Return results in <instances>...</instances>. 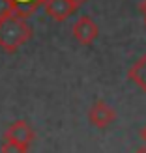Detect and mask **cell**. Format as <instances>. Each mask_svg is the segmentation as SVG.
Segmentation results:
<instances>
[{
    "mask_svg": "<svg viewBox=\"0 0 146 153\" xmlns=\"http://www.w3.org/2000/svg\"><path fill=\"white\" fill-rule=\"evenodd\" d=\"M71 34L81 45H92L97 39V36H99V28H97L96 21L92 17H88V15H81V17L73 22Z\"/></svg>",
    "mask_w": 146,
    "mask_h": 153,
    "instance_id": "3957f363",
    "label": "cell"
},
{
    "mask_svg": "<svg viewBox=\"0 0 146 153\" xmlns=\"http://www.w3.org/2000/svg\"><path fill=\"white\" fill-rule=\"evenodd\" d=\"M135 153H146V146H142V148H139V149H137Z\"/></svg>",
    "mask_w": 146,
    "mask_h": 153,
    "instance_id": "4fadbf2b",
    "label": "cell"
},
{
    "mask_svg": "<svg viewBox=\"0 0 146 153\" xmlns=\"http://www.w3.org/2000/svg\"><path fill=\"white\" fill-rule=\"evenodd\" d=\"M13 15V4L11 0H0V19Z\"/></svg>",
    "mask_w": 146,
    "mask_h": 153,
    "instance_id": "9c48e42d",
    "label": "cell"
},
{
    "mask_svg": "<svg viewBox=\"0 0 146 153\" xmlns=\"http://www.w3.org/2000/svg\"><path fill=\"white\" fill-rule=\"evenodd\" d=\"M0 153H28V146H22L17 142H7L4 140L0 146Z\"/></svg>",
    "mask_w": 146,
    "mask_h": 153,
    "instance_id": "ba28073f",
    "label": "cell"
},
{
    "mask_svg": "<svg viewBox=\"0 0 146 153\" xmlns=\"http://www.w3.org/2000/svg\"><path fill=\"white\" fill-rule=\"evenodd\" d=\"M88 121L97 129H109L116 121V110L103 99H96L88 110Z\"/></svg>",
    "mask_w": 146,
    "mask_h": 153,
    "instance_id": "7a4b0ae2",
    "label": "cell"
},
{
    "mask_svg": "<svg viewBox=\"0 0 146 153\" xmlns=\"http://www.w3.org/2000/svg\"><path fill=\"white\" fill-rule=\"evenodd\" d=\"M45 2H47V0H11L13 15L22 17V19H28V17H32Z\"/></svg>",
    "mask_w": 146,
    "mask_h": 153,
    "instance_id": "52a82bcc",
    "label": "cell"
},
{
    "mask_svg": "<svg viewBox=\"0 0 146 153\" xmlns=\"http://www.w3.org/2000/svg\"><path fill=\"white\" fill-rule=\"evenodd\" d=\"M32 26L28 25L26 19L17 17V15L0 19V49L2 51L13 54L32 39Z\"/></svg>",
    "mask_w": 146,
    "mask_h": 153,
    "instance_id": "6da1fadb",
    "label": "cell"
},
{
    "mask_svg": "<svg viewBox=\"0 0 146 153\" xmlns=\"http://www.w3.org/2000/svg\"><path fill=\"white\" fill-rule=\"evenodd\" d=\"M43 10L52 21L64 22V21L70 19L79 7L73 2H70V0H47V2L43 4Z\"/></svg>",
    "mask_w": 146,
    "mask_h": 153,
    "instance_id": "5b68a950",
    "label": "cell"
},
{
    "mask_svg": "<svg viewBox=\"0 0 146 153\" xmlns=\"http://www.w3.org/2000/svg\"><path fill=\"white\" fill-rule=\"evenodd\" d=\"M144 28H146V15H144Z\"/></svg>",
    "mask_w": 146,
    "mask_h": 153,
    "instance_id": "5bb4252c",
    "label": "cell"
},
{
    "mask_svg": "<svg viewBox=\"0 0 146 153\" xmlns=\"http://www.w3.org/2000/svg\"><path fill=\"white\" fill-rule=\"evenodd\" d=\"M127 79L131 80L139 90H142L144 94H146V54H142L127 69Z\"/></svg>",
    "mask_w": 146,
    "mask_h": 153,
    "instance_id": "8992f818",
    "label": "cell"
},
{
    "mask_svg": "<svg viewBox=\"0 0 146 153\" xmlns=\"http://www.w3.org/2000/svg\"><path fill=\"white\" fill-rule=\"evenodd\" d=\"M139 10H141L142 15H146V0H142V2L139 4Z\"/></svg>",
    "mask_w": 146,
    "mask_h": 153,
    "instance_id": "30bf717a",
    "label": "cell"
},
{
    "mask_svg": "<svg viewBox=\"0 0 146 153\" xmlns=\"http://www.w3.org/2000/svg\"><path fill=\"white\" fill-rule=\"evenodd\" d=\"M70 2H73V4H75L77 7H79V6H82L84 2H86V0H70Z\"/></svg>",
    "mask_w": 146,
    "mask_h": 153,
    "instance_id": "7c38bea8",
    "label": "cell"
},
{
    "mask_svg": "<svg viewBox=\"0 0 146 153\" xmlns=\"http://www.w3.org/2000/svg\"><path fill=\"white\" fill-rule=\"evenodd\" d=\"M34 138H36V133H34L32 125H30L26 120L13 121L4 131V140L17 142V144H22V146H28V148H30V144L34 142Z\"/></svg>",
    "mask_w": 146,
    "mask_h": 153,
    "instance_id": "277c9868",
    "label": "cell"
},
{
    "mask_svg": "<svg viewBox=\"0 0 146 153\" xmlns=\"http://www.w3.org/2000/svg\"><path fill=\"white\" fill-rule=\"evenodd\" d=\"M141 140L144 142V146H146V125L142 127V131H141Z\"/></svg>",
    "mask_w": 146,
    "mask_h": 153,
    "instance_id": "8fae6325",
    "label": "cell"
}]
</instances>
